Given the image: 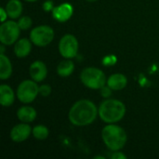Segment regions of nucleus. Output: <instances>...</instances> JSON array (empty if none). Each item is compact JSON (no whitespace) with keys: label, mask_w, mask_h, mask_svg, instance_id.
Masks as SVG:
<instances>
[{"label":"nucleus","mask_w":159,"mask_h":159,"mask_svg":"<svg viewBox=\"0 0 159 159\" xmlns=\"http://www.w3.org/2000/svg\"><path fill=\"white\" fill-rule=\"evenodd\" d=\"M99 115V111L96 105L89 100H79L77 101L69 111L70 122L77 127L88 126L93 123Z\"/></svg>","instance_id":"obj_1"},{"label":"nucleus","mask_w":159,"mask_h":159,"mask_svg":"<svg viewBox=\"0 0 159 159\" xmlns=\"http://www.w3.org/2000/svg\"><path fill=\"white\" fill-rule=\"evenodd\" d=\"M99 116L107 124H115L120 121L126 115L125 104L115 99L103 101L99 106Z\"/></svg>","instance_id":"obj_2"},{"label":"nucleus","mask_w":159,"mask_h":159,"mask_svg":"<svg viewBox=\"0 0 159 159\" xmlns=\"http://www.w3.org/2000/svg\"><path fill=\"white\" fill-rule=\"evenodd\" d=\"M102 138L106 147L114 152L121 150L128 140L125 129L115 124H108L102 129Z\"/></svg>","instance_id":"obj_3"},{"label":"nucleus","mask_w":159,"mask_h":159,"mask_svg":"<svg viewBox=\"0 0 159 159\" xmlns=\"http://www.w3.org/2000/svg\"><path fill=\"white\" fill-rule=\"evenodd\" d=\"M80 80L83 85L90 89H101L105 86V74L99 68L87 67L80 74Z\"/></svg>","instance_id":"obj_4"},{"label":"nucleus","mask_w":159,"mask_h":159,"mask_svg":"<svg viewBox=\"0 0 159 159\" xmlns=\"http://www.w3.org/2000/svg\"><path fill=\"white\" fill-rule=\"evenodd\" d=\"M54 38V30L48 25H39L34 27L30 33V40L37 47L49 45Z\"/></svg>","instance_id":"obj_5"},{"label":"nucleus","mask_w":159,"mask_h":159,"mask_svg":"<svg viewBox=\"0 0 159 159\" xmlns=\"http://www.w3.org/2000/svg\"><path fill=\"white\" fill-rule=\"evenodd\" d=\"M20 28L14 20H6L0 26V41L3 45L10 46L19 40Z\"/></svg>","instance_id":"obj_6"},{"label":"nucleus","mask_w":159,"mask_h":159,"mask_svg":"<svg viewBox=\"0 0 159 159\" xmlns=\"http://www.w3.org/2000/svg\"><path fill=\"white\" fill-rule=\"evenodd\" d=\"M34 80H24L17 89V97L20 102L31 103L39 94V87Z\"/></svg>","instance_id":"obj_7"},{"label":"nucleus","mask_w":159,"mask_h":159,"mask_svg":"<svg viewBox=\"0 0 159 159\" xmlns=\"http://www.w3.org/2000/svg\"><path fill=\"white\" fill-rule=\"evenodd\" d=\"M78 48L79 45L76 37L70 34L63 35L59 42V51L64 59L75 58L77 55Z\"/></svg>","instance_id":"obj_8"},{"label":"nucleus","mask_w":159,"mask_h":159,"mask_svg":"<svg viewBox=\"0 0 159 159\" xmlns=\"http://www.w3.org/2000/svg\"><path fill=\"white\" fill-rule=\"evenodd\" d=\"M32 129L28 123H20L12 128L10 130V139L14 143H21L26 141L32 133Z\"/></svg>","instance_id":"obj_9"},{"label":"nucleus","mask_w":159,"mask_h":159,"mask_svg":"<svg viewBox=\"0 0 159 159\" xmlns=\"http://www.w3.org/2000/svg\"><path fill=\"white\" fill-rule=\"evenodd\" d=\"M52 12V17L55 20L59 22H65L73 16L74 7L69 3H62L60 6L54 7Z\"/></svg>","instance_id":"obj_10"},{"label":"nucleus","mask_w":159,"mask_h":159,"mask_svg":"<svg viewBox=\"0 0 159 159\" xmlns=\"http://www.w3.org/2000/svg\"><path fill=\"white\" fill-rule=\"evenodd\" d=\"M29 74L35 82H42L48 75L47 65L42 61H35L30 65Z\"/></svg>","instance_id":"obj_11"},{"label":"nucleus","mask_w":159,"mask_h":159,"mask_svg":"<svg viewBox=\"0 0 159 159\" xmlns=\"http://www.w3.org/2000/svg\"><path fill=\"white\" fill-rule=\"evenodd\" d=\"M32 50V41L27 38L19 39L14 46V53L18 58L27 57Z\"/></svg>","instance_id":"obj_12"},{"label":"nucleus","mask_w":159,"mask_h":159,"mask_svg":"<svg viewBox=\"0 0 159 159\" xmlns=\"http://www.w3.org/2000/svg\"><path fill=\"white\" fill-rule=\"evenodd\" d=\"M15 100V94L13 89L6 85L2 84L0 86V103L4 107H8L13 104Z\"/></svg>","instance_id":"obj_13"},{"label":"nucleus","mask_w":159,"mask_h":159,"mask_svg":"<svg viewBox=\"0 0 159 159\" xmlns=\"http://www.w3.org/2000/svg\"><path fill=\"white\" fill-rule=\"evenodd\" d=\"M128 79L123 74H114L107 79V86L113 90H121L126 88Z\"/></svg>","instance_id":"obj_14"},{"label":"nucleus","mask_w":159,"mask_h":159,"mask_svg":"<svg viewBox=\"0 0 159 159\" xmlns=\"http://www.w3.org/2000/svg\"><path fill=\"white\" fill-rule=\"evenodd\" d=\"M17 116L20 121L29 124L35 120L37 116V113L35 109L31 106H22L18 110Z\"/></svg>","instance_id":"obj_15"},{"label":"nucleus","mask_w":159,"mask_h":159,"mask_svg":"<svg viewBox=\"0 0 159 159\" xmlns=\"http://www.w3.org/2000/svg\"><path fill=\"white\" fill-rule=\"evenodd\" d=\"M5 9L10 19L16 20L20 18L22 13V3L20 0H9L6 5Z\"/></svg>","instance_id":"obj_16"},{"label":"nucleus","mask_w":159,"mask_h":159,"mask_svg":"<svg viewBox=\"0 0 159 159\" xmlns=\"http://www.w3.org/2000/svg\"><path fill=\"white\" fill-rule=\"evenodd\" d=\"M12 75V64L9 59L4 54H0V78L6 80Z\"/></svg>","instance_id":"obj_17"},{"label":"nucleus","mask_w":159,"mask_h":159,"mask_svg":"<svg viewBox=\"0 0 159 159\" xmlns=\"http://www.w3.org/2000/svg\"><path fill=\"white\" fill-rule=\"evenodd\" d=\"M75 70V63L70 60L66 59L61 61L57 66V74L61 77L70 76Z\"/></svg>","instance_id":"obj_18"},{"label":"nucleus","mask_w":159,"mask_h":159,"mask_svg":"<svg viewBox=\"0 0 159 159\" xmlns=\"http://www.w3.org/2000/svg\"><path fill=\"white\" fill-rule=\"evenodd\" d=\"M32 133L34 135V137L36 139V140H40V141H43V140H46L48 137V129L46 127V126H43V125H38V126H35L33 130H32Z\"/></svg>","instance_id":"obj_19"},{"label":"nucleus","mask_w":159,"mask_h":159,"mask_svg":"<svg viewBox=\"0 0 159 159\" xmlns=\"http://www.w3.org/2000/svg\"><path fill=\"white\" fill-rule=\"evenodd\" d=\"M32 19L28 16H23V17H20L19 20H18V24L20 28V30H28L31 26H32Z\"/></svg>","instance_id":"obj_20"},{"label":"nucleus","mask_w":159,"mask_h":159,"mask_svg":"<svg viewBox=\"0 0 159 159\" xmlns=\"http://www.w3.org/2000/svg\"><path fill=\"white\" fill-rule=\"evenodd\" d=\"M51 90H52V89L49 85H42L39 87V94L44 96V97L50 95Z\"/></svg>","instance_id":"obj_21"},{"label":"nucleus","mask_w":159,"mask_h":159,"mask_svg":"<svg viewBox=\"0 0 159 159\" xmlns=\"http://www.w3.org/2000/svg\"><path fill=\"white\" fill-rule=\"evenodd\" d=\"M103 65L105 66H111L114 65L116 62V57L114 55H108L103 59Z\"/></svg>","instance_id":"obj_22"},{"label":"nucleus","mask_w":159,"mask_h":159,"mask_svg":"<svg viewBox=\"0 0 159 159\" xmlns=\"http://www.w3.org/2000/svg\"><path fill=\"white\" fill-rule=\"evenodd\" d=\"M112 89L108 86H104L101 89V95L103 98H109L112 94Z\"/></svg>","instance_id":"obj_23"},{"label":"nucleus","mask_w":159,"mask_h":159,"mask_svg":"<svg viewBox=\"0 0 159 159\" xmlns=\"http://www.w3.org/2000/svg\"><path fill=\"white\" fill-rule=\"evenodd\" d=\"M42 7H43V9H44L46 12L52 11V10H53V8H54V7H53V2H52V1H50V0H48V1H46V2H44V3H43Z\"/></svg>","instance_id":"obj_24"},{"label":"nucleus","mask_w":159,"mask_h":159,"mask_svg":"<svg viewBox=\"0 0 159 159\" xmlns=\"http://www.w3.org/2000/svg\"><path fill=\"white\" fill-rule=\"evenodd\" d=\"M111 158L113 159H127V156H125L123 153L121 152H117L116 151L112 156H111Z\"/></svg>","instance_id":"obj_25"},{"label":"nucleus","mask_w":159,"mask_h":159,"mask_svg":"<svg viewBox=\"0 0 159 159\" xmlns=\"http://www.w3.org/2000/svg\"><path fill=\"white\" fill-rule=\"evenodd\" d=\"M0 12H1V22H5L7 19V13L6 11V9L4 7H1L0 8Z\"/></svg>","instance_id":"obj_26"},{"label":"nucleus","mask_w":159,"mask_h":159,"mask_svg":"<svg viewBox=\"0 0 159 159\" xmlns=\"http://www.w3.org/2000/svg\"><path fill=\"white\" fill-rule=\"evenodd\" d=\"M4 46H1V53H4Z\"/></svg>","instance_id":"obj_27"},{"label":"nucleus","mask_w":159,"mask_h":159,"mask_svg":"<svg viewBox=\"0 0 159 159\" xmlns=\"http://www.w3.org/2000/svg\"><path fill=\"white\" fill-rule=\"evenodd\" d=\"M94 158H95V159H97V158H102V159H104V157H94Z\"/></svg>","instance_id":"obj_28"},{"label":"nucleus","mask_w":159,"mask_h":159,"mask_svg":"<svg viewBox=\"0 0 159 159\" xmlns=\"http://www.w3.org/2000/svg\"><path fill=\"white\" fill-rule=\"evenodd\" d=\"M25 1H27V2H35L37 0H25Z\"/></svg>","instance_id":"obj_29"},{"label":"nucleus","mask_w":159,"mask_h":159,"mask_svg":"<svg viewBox=\"0 0 159 159\" xmlns=\"http://www.w3.org/2000/svg\"><path fill=\"white\" fill-rule=\"evenodd\" d=\"M86 1H88V2H95L97 0H86Z\"/></svg>","instance_id":"obj_30"}]
</instances>
